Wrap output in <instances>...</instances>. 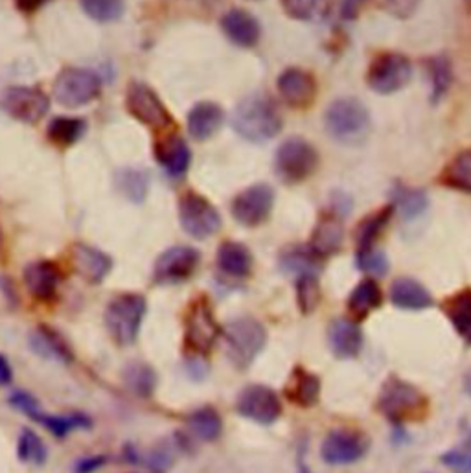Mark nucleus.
<instances>
[{"instance_id":"1","label":"nucleus","mask_w":471,"mask_h":473,"mask_svg":"<svg viewBox=\"0 0 471 473\" xmlns=\"http://www.w3.org/2000/svg\"><path fill=\"white\" fill-rule=\"evenodd\" d=\"M375 407L389 422L402 425L426 418L429 413V398L416 385L398 376H391L382 385Z\"/></svg>"},{"instance_id":"2","label":"nucleus","mask_w":471,"mask_h":473,"mask_svg":"<svg viewBox=\"0 0 471 473\" xmlns=\"http://www.w3.org/2000/svg\"><path fill=\"white\" fill-rule=\"evenodd\" d=\"M232 127L249 142H267L280 133L282 116L271 98L263 94H253L236 107Z\"/></svg>"},{"instance_id":"3","label":"nucleus","mask_w":471,"mask_h":473,"mask_svg":"<svg viewBox=\"0 0 471 473\" xmlns=\"http://www.w3.org/2000/svg\"><path fill=\"white\" fill-rule=\"evenodd\" d=\"M182 345L192 357H207L223 329L216 320V311L207 295L196 297L184 311Z\"/></svg>"},{"instance_id":"4","label":"nucleus","mask_w":471,"mask_h":473,"mask_svg":"<svg viewBox=\"0 0 471 473\" xmlns=\"http://www.w3.org/2000/svg\"><path fill=\"white\" fill-rule=\"evenodd\" d=\"M148 313V301L140 293H120L109 301L104 322L111 339L118 347H129L138 339Z\"/></svg>"},{"instance_id":"5","label":"nucleus","mask_w":471,"mask_h":473,"mask_svg":"<svg viewBox=\"0 0 471 473\" xmlns=\"http://www.w3.org/2000/svg\"><path fill=\"white\" fill-rule=\"evenodd\" d=\"M223 338L226 343L228 359L240 370L249 368L267 347L265 326L251 315L232 319L223 328Z\"/></svg>"},{"instance_id":"6","label":"nucleus","mask_w":471,"mask_h":473,"mask_svg":"<svg viewBox=\"0 0 471 473\" xmlns=\"http://www.w3.org/2000/svg\"><path fill=\"white\" fill-rule=\"evenodd\" d=\"M326 129L341 144H361L368 136L370 116L366 107L356 98H339L326 109Z\"/></svg>"},{"instance_id":"7","label":"nucleus","mask_w":471,"mask_h":473,"mask_svg":"<svg viewBox=\"0 0 471 473\" xmlns=\"http://www.w3.org/2000/svg\"><path fill=\"white\" fill-rule=\"evenodd\" d=\"M317 164H319L317 150L308 140L300 136L288 138L284 144L278 148L274 159V168L278 177L290 184L306 181L317 170Z\"/></svg>"},{"instance_id":"8","label":"nucleus","mask_w":471,"mask_h":473,"mask_svg":"<svg viewBox=\"0 0 471 473\" xmlns=\"http://www.w3.org/2000/svg\"><path fill=\"white\" fill-rule=\"evenodd\" d=\"M179 221L182 230L196 240H207L221 228V216L217 209L196 192H188L180 198Z\"/></svg>"},{"instance_id":"9","label":"nucleus","mask_w":471,"mask_h":473,"mask_svg":"<svg viewBox=\"0 0 471 473\" xmlns=\"http://www.w3.org/2000/svg\"><path fill=\"white\" fill-rule=\"evenodd\" d=\"M102 90V79L87 69H67L54 83V98L63 107H81L90 104Z\"/></svg>"},{"instance_id":"10","label":"nucleus","mask_w":471,"mask_h":473,"mask_svg":"<svg viewBox=\"0 0 471 473\" xmlns=\"http://www.w3.org/2000/svg\"><path fill=\"white\" fill-rule=\"evenodd\" d=\"M234 407L242 418L260 425L274 423L282 416V411H284L280 396L271 387L262 384L244 387L240 394L236 396Z\"/></svg>"},{"instance_id":"11","label":"nucleus","mask_w":471,"mask_h":473,"mask_svg":"<svg viewBox=\"0 0 471 473\" xmlns=\"http://www.w3.org/2000/svg\"><path fill=\"white\" fill-rule=\"evenodd\" d=\"M201 264L198 249L188 246H175L166 249L153 265V282L159 286H177L190 280Z\"/></svg>"},{"instance_id":"12","label":"nucleus","mask_w":471,"mask_h":473,"mask_svg":"<svg viewBox=\"0 0 471 473\" xmlns=\"http://www.w3.org/2000/svg\"><path fill=\"white\" fill-rule=\"evenodd\" d=\"M125 106L129 115L152 129H166L171 125V115L161 102L159 94L146 83H131L125 94Z\"/></svg>"},{"instance_id":"13","label":"nucleus","mask_w":471,"mask_h":473,"mask_svg":"<svg viewBox=\"0 0 471 473\" xmlns=\"http://www.w3.org/2000/svg\"><path fill=\"white\" fill-rule=\"evenodd\" d=\"M412 76L411 61L402 54H382L368 69L366 83L378 94H392L403 88Z\"/></svg>"},{"instance_id":"14","label":"nucleus","mask_w":471,"mask_h":473,"mask_svg":"<svg viewBox=\"0 0 471 473\" xmlns=\"http://www.w3.org/2000/svg\"><path fill=\"white\" fill-rule=\"evenodd\" d=\"M272 205V188L269 184H253L232 201V218L244 227L254 228L269 219Z\"/></svg>"},{"instance_id":"15","label":"nucleus","mask_w":471,"mask_h":473,"mask_svg":"<svg viewBox=\"0 0 471 473\" xmlns=\"http://www.w3.org/2000/svg\"><path fill=\"white\" fill-rule=\"evenodd\" d=\"M368 439L361 431L336 430L329 431L320 446V457L329 466H346L361 460L368 451Z\"/></svg>"},{"instance_id":"16","label":"nucleus","mask_w":471,"mask_h":473,"mask_svg":"<svg viewBox=\"0 0 471 473\" xmlns=\"http://www.w3.org/2000/svg\"><path fill=\"white\" fill-rule=\"evenodd\" d=\"M3 109L15 120L24 124L39 122L46 113H49L51 100L39 88L32 87H12L3 94L0 100Z\"/></svg>"},{"instance_id":"17","label":"nucleus","mask_w":471,"mask_h":473,"mask_svg":"<svg viewBox=\"0 0 471 473\" xmlns=\"http://www.w3.org/2000/svg\"><path fill=\"white\" fill-rule=\"evenodd\" d=\"M61 283V269L51 260H37L24 269V286L35 301L51 302Z\"/></svg>"},{"instance_id":"18","label":"nucleus","mask_w":471,"mask_h":473,"mask_svg":"<svg viewBox=\"0 0 471 473\" xmlns=\"http://www.w3.org/2000/svg\"><path fill=\"white\" fill-rule=\"evenodd\" d=\"M278 92L282 100H284L288 106L304 109L311 106L315 98L317 83L309 72L302 69H288L278 78Z\"/></svg>"},{"instance_id":"19","label":"nucleus","mask_w":471,"mask_h":473,"mask_svg":"<svg viewBox=\"0 0 471 473\" xmlns=\"http://www.w3.org/2000/svg\"><path fill=\"white\" fill-rule=\"evenodd\" d=\"M70 262L74 271L88 283H102L113 269L109 255L87 244H76L72 247Z\"/></svg>"},{"instance_id":"20","label":"nucleus","mask_w":471,"mask_h":473,"mask_svg":"<svg viewBox=\"0 0 471 473\" xmlns=\"http://www.w3.org/2000/svg\"><path fill=\"white\" fill-rule=\"evenodd\" d=\"M328 345L337 359H354L363 350V332L352 319H334L328 326Z\"/></svg>"},{"instance_id":"21","label":"nucleus","mask_w":471,"mask_h":473,"mask_svg":"<svg viewBox=\"0 0 471 473\" xmlns=\"http://www.w3.org/2000/svg\"><path fill=\"white\" fill-rule=\"evenodd\" d=\"M345 242V227L343 221L336 214H326L322 216L309 238V251L319 256L320 260L334 256L341 251Z\"/></svg>"},{"instance_id":"22","label":"nucleus","mask_w":471,"mask_h":473,"mask_svg":"<svg viewBox=\"0 0 471 473\" xmlns=\"http://www.w3.org/2000/svg\"><path fill=\"white\" fill-rule=\"evenodd\" d=\"M30 348L42 359L60 361L65 365L74 361V352L69 341L56 328H51L46 324H39L37 328H33V332L30 334Z\"/></svg>"},{"instance_id":"23","label":"nucleus","mask_w":471,"mask_h":473,"mask_svg":"<svg viewBox=\"0 0 471 473\" xmlns=\"http://www.w3.org/2000/svg\"><path fill=\"white\" fill-rule=\"evenodd\" d=\"M320 389H322L320 377L315 372L297 365L290 374V380L286 382L284 394L290 403L302 409H309L317 405L320 398Z\"/></svg>"},{"instance_id":"24","label":"nucleus","mask_w":471,"mask_h":473,"mask_svg":"<svg viewBox=\"0 0 471 473\" xmlns=\"http://www.w3.org/2000/svg\"><path fill=\"white\" fill-rule=\"evenodd\" d=\"M153 153L157 161L164 166L168 175L182 177L190 164V150H188L186 142L179 134H168L155 142Z\"/></svg>"},{"instance_id":"25","label":"nucleus","mask_w":471,"mask_h":473,"mask_svg":"<svg viewBox=\"0 0 471 473\" xmlns=\"http://www.w3.org/2000/svg\"><path fill=\"white\" fill-rule=\"evenodd\" d=\"M382 304H383V292L374 278L361 280L346 299V310L352 320L356 322L365 320L372 311L382 308Z\"/></svg>"},{"instance_id":"26","label":"nucleus","mask_w":471,"mask_h":473,"mask_svg":"<svg viewBox=\"0 0 471 473\" xmlns=\"http://www.w3.org/2000/svg\"><path fill=\"white\" fill-rule=\"evenodd\" d=\"M225 35L238 46L251 49L260 41V23L245 10H230L221 19Z\"/></svg>"},{"instance_id":"27","label":"nucleus","mask_w":471,"mask_h":473,"mask_svg":"<svg viewBox=\"0 0 471 473\" xmlns=\"http://www.w3.org/2000/svg\"><path fill=\"white\" fill-rule=\"evenodd\" d=\"M391 301L396 308L405 311H421L433 306V295L418 280L407 276L392 282Z\"/></svg>"},{"instance_id":"28","label":"nucleus","mask_w":471,"mask_h":473,"mask_svg":"<svg viewBox=\"0 0 471 473\" xmlns=\"http://www.w3.org/2000/svg\"><path fill=\"white\" fill-rule=\"evenodd\" d=\"M254 258L247 246L240 242H223L217 249V267L230 278H247L253 273Z\"/></svg>"},{"instance_id":"29","label":"nucleus","mask_w":471,"mask_h":473,"mask_svg":"<svg viewBox=\"0 0 471 473\" xmlns=\"http://www.w3.org/2000/svg\"><path fill=\"white\" fill-rule=\"evenodd\" d=\"M223 118L225 115L219 106L212 102H201L188 115V133L192 134L194 140H208L219 131Z\"/></svg>"},{"instance_id":"30","label":"nucleus","mask_w":471,"mask_h":473,"mask_svg":"<svg viewBox=\"0 0 471 473\" xmlns=\"http://www.w3.org/2000/svg\"><path fill=\"white\" fill-rule=\"evenodd\" d=\"M442 311L455 332L471 345V288L460 290L442 302Z\"/></svg>"},{"instance_id":"31","label":"nucleus","mask_w":471,"mask_h":473,"mask_svg":"<svg viewBox=\"0 0 471 473\" xmlns=\"http://www.w3.org/2000/svg\"><path fill=\"white\" fill-rule=\"evenodd\" d=\"M188 431L201 442H216L223 435V418L212 405H203L188 416Z\"/></svg>"},{"instance_id":"32","label":"nucleus","mask_w":471,"mask_h":473,"mask_svg":"<svg viewBox=\"0 0 471 473\" xmlns=\"http://www.w3.org/2000/svg\"><path fill=\"white\" fill-rule=\"evenodd\" d=\"M41 423L46 431H51L58 439L69 437L76 430H88L92 420L83 413H70V414H46L42 409L32 418Z\"/></svg>"},{"instance_id":"33","label":"nucleus","mask_w":471,"mask_h":473,"mask_svg":"<svg viewBox=\"0 0 471 473\" xmlns=\"http://www.w3.org/2000/svg\"><path fill=\"white\" fill-rule=\"evenodd\" d=\"M122 377L125 387L140 398H150L157 389V372L152 365L144 361L129 363L124 368Z\"/></svg>"},{"instance_id":"34","label":"nucleus","mask_w":471,"mask_h":473,"mask_svg":"<svg viewBox=\"0 0 471 473\" xmlns=\"http://www.w3.org/2000/svg\"><path fill=\"white\" fill-rule=\"evenodd\" d=\"M394 214V207L389 205L378 212H374L370 216H366L356 230V242H357V251L359 249H370L375 247V240L380 238L382 232L385 230V227L389 225L391 218Z\"/></svg>"},{"instance_id":"35","label":"nucleus","mask_w":471,"mask_h":473,"mask_svg":"<svg viewBox=\"0 0 471 473\" xmlns=\"http://www.w3.org/2000/svg\"><path fill=\"white\" fill-rule=\"evenodd\" d=\"M440 182L449 186L451 190L471 194V150L453 157V161L444 168Z\"/></svg>"},{"instance_id":"36","label":"nucleus","mask_w":471,"mask_h":473,"mask_svg":"<svg viewBox=\"0 0 471 473\" xmlns=\"http://www.w3.org/2000/svg\"><path fill=\"white\" fill-rule=\"evenodd\" d=\"M429 201L426 192L411 186H396L392 190V207L400 212L403 219H414L426 212Z\"/></svg>"},{"instance_id":"37","label":"nucleus","mask_w":471,"mask_h":473,"mask_svg":"<svg viewBox=\"0 0 471 473\" xmlns=\"http://www.w3.org/2000/svg\"><path fill=\"white\" fill-rule=\"evenodd\" d=\"M17 459L23 464L42 466L49 459V448L42 442V439L30 428L21 430L17 439Z\"/></svg>"},{"instance_id":"38","label":"nucleus","mask_w":471,"mask_h":473,"mask_svg":"<svg viewBox=\"0 0 471 473\" xmlns=\"http://www.w3.org/2000/svg\"><path fill=\"white\" fill-rule=\"evenodd\" d=\"M286 14L297 21L319 23L329 14V0H282Z\"/></svg>"},{"instance_id":"39","label":"nucleus","mask_w":471,"mask_h":473,"mask_svg":"<svg viewBox=\"0 0 471 473\" xmlns=\"http://www.w3.org/2000/svg\"><path fill=\"white\" fill-rule=\"evenodd\" d=\"M280 265L286 273H293L297 276L302 274H317L320 269V258L315 256L309 247L302 249V247H293L290 251H286L280 258Z\"/></svg>"},{"instance_id":"40","label":"nucleus","mask_w":471,"mask_h":473,"mask_svg":"<svg viewBox=\"0 0 471 473\" xmlns=\"http://www.w3.org/2000/svg\"><path fill=\"white\" fill-rule=\"evenodd\" d=\"M83 133H85V122L81 118L60 116L54 118L49 125V138L61 148L76 144V142L83 136Z\"/></svg>"},{"instance_id":"41","label":"nucleus","mask_w":471,"mask_h":473,"mask_svg":"<svg viewBox=\"0 0 471 473\" xmlns=\"http://www.w3.org/2000/svg\"><path fill=\"white\" fill-rule=\"evenodd\" d=\"M297 304L302 315H311L322 299V292H320V283H319V276L317 274H302L297 276Z\"/></svg>"},{"instance_id":"42","label":"nucleus","mask_w":471,"mask_h":473,"mask_svg":"<svg viewBox=\"0 0 471 473\" xmlns=\"http://www.w3.org/2000/svg\"><path fill=\"white\" fill-rule=\"evenodd\" d=\"M83 12L98 23H115L124 15V0H81Z\"/></svg>"},{"instance_id":"43","label":"nucleus","mask_w":471,"mask_h":473,"mask_svg":"<svg viewBox=\"0 0 471 473\" xmlns=\"http://www.w3.org/2000/svg\"><path fill=\"white\" fill-rule=\"evenodd\" d=\"M356 265L368 276H385L391 269L387 255L375 247L359 249L356 255Z\"/></svg>"},{"instance_id":"44","label":"nucleus","mask_w":471,"mask_h":473,"mask_svg":"<svg viewBox=\"0 0 471 473\" xmlns=\"http://www.w3.org/2000/svg\"><path fill=\"white\" fill-rule=\"evenodd\" d=\"M118 186L122 188V192L127 199H131L133 203H140L144 201L146 192H148V179L143 172H133L127 170L120 175Z\"/></svg>"},{"instance_id":"45","label":"nucleus","mask_w":471,"mask_h":473,"mask_svg":"<svg viewBox=\"0 0 471 473\" xmlns=\"http://www.w3.org/2000/svg\"><path fill=\"white\" fill-rule=\"evenodd\" d=\"M429 76L433 83V98H442L451 83V65L446 58H433L429 61Z\"/></svg>"},{"instance_id":"46","label":"nucleus","mask_w":471,"mask_h":473,"mask_svg":"<svg viewBox=\"0 0 471 473\" xmlns=\"http://www.w3.org/2000/svg\"><path fill=\"white\" fill-rule=\"evenodd\" d=\"M173 448L171 444H159L155 446L150 455L146 457V466L153 471H166L173 464Z\"/></svg>"},{"instance_id":"47","label":"nucleus","mask_w":471,"mask_h":473,"mask_svg":"<svg viewBox=\"0 0 471 473\" xmlns=\"http://www.w3.org/2000/svg\"><path fill=\"white\" fill-rule=\"evenodd\" d=\"M10 405H12L14 409H17L19 413L30 416V418H33V416L41 411V405H39V402L35 400V396H32V394L26 393V391H15V393H12V394H10Z\"/></svg>"},{"instance_id":"48","label":"nucleus","mask_w":471,"mask_h":473,"mask_svg":"<svg viewBox=\"0 0 471 473\" xmlns=\"http://www.w3.org/2000/svg\"><path fill=\"white\" fill-rule=\"evenodd\" d=\"M442 462L457 473H471V453L462 450H451L442 455Z\"/></svg>"},{"instance_id":"49","label":"nucleus","mask_w":471,"mask_h":473,"mask_svg":"<svg viewBox=\"0 0 471 473\" xmlns=\"http://www.w3.org/2000/svg\"><path fill=\"white\" fill-rule=\"evenodd\" d=\"M421 0H382V6L394 17L405 19L411 17L418 6H420Z\"/></svg>"},{"instance_id":"50","label":"nucleus","mask_w":471,"mask_h":473,"mask_svg":"<svg viewBox=\"0 0 471 473\" xmlns=\"http://www.w3.org/2000/svg\"><path fill=\"white\" fill-rule=\"evenodd\" d=\"M106 464H107V457L106 455L83 457V459L76 460L74 473H94V471H98L100 468H104Z\"/></svg>"},{"instance_id":"51","label":"nucleus","mask_w":471,"mask_h":473,"mask_svg":"<svg viewBox=\"0 0 471 473\" xmlns=\"http://www.w3.org/2000/svg\"><path fill=\"white\" fill-rule=\"evenodd\" d=\"M14 382V368L6 356L0 354V387H8Z\"/></svg>"},{"instance_id":"52","label":"nucleus","mask_w":471,"mask_h":473,"mask_svg":"<svg viewBox=\"0 0 471 473\" xmlns=\"http://www.w3.org/2000/svg\"><path fill=\"white\" fill-rule=\"evenodd\" d=\"M46 3H51V0H15L17 8H19L23 14H33V12H37L39 8H42Z\"/></svg>"},{"instance_id":"53","label":"nucleus","mask_w":471,"mask_h":473,"mask_svg":"<svg viewBox=\"0 0 471 473\" xmlns=\"http://www.w3.org/2000/svg\"><path fill=\"white\" fill-rule=\"evenodd\" d=\"M0 288H3L5 297H6L8 302H12V304L17 302V293L14 290V283H12L10 278H0Z\"/></svg>"},{"instance_id":"54","label":"nucleus","mask_w":471,"mask_h":473,"mask_svg":"<svg viewBox=\"0 0 471 473\" xmlns=\"http://www.w3.org/2000/svg\"><path fill=\"white\" fill-rule=\"evenodd\" d=\"M365 3V0H343V15L346 19H352L356 17L359 6Z\"/></svg>"},{"instance_id":"55","label":"nucleus","mask_w":471,"mask_h":473,"mask_svg":"<svg viewBox=\"0 0 471 473\" xmlns=\"http://www.w3.org/2000/svg\"><path fill=\"white\" fill-rule=\"evenodd\" d=\"M464 389H466L467 396L471 398V370H467V374H466V377H464Z\"/></svg>"},{"instance_id":"56","label":"nucleus","mask_w":471,"mask_h":473,"mask_svg":"<svg viewBox=\"0 0 471 473\" xmlns=\"http://www.w3.org/2000/svg\"><path fill=\"white\" fill-rule=\"evenodd\" d=\"M299 473H311V469L308 468V464H306V460H304L302 455H300V459H299Z\"/></svg>"},{"instance_id":"57","label":"nucleus","mask_w":471,"mask_h":473,"mask_svg":"<svg viewBox=\"0 0 471 473\" xmlns=\"http://www.w3.org/2000/svg\"><path fill=\"white\" fill-rule=\"evenodd\" d=\"M0 246H3V230H0Z\"/></svg>"},{"instance_id":"58","label":"nucleus","mask_w":471,"mask_h":473,"mask_svg":"<svg viewBox=\"0 0 471 473\" xmlns=\"http://www.w3.org/2000/svg\"><path fill=\"white\" fill-rule=\"evenodd\" d=\"M467 3H469V5H471V0H467Z\"/></svg>"}]
</instances>
